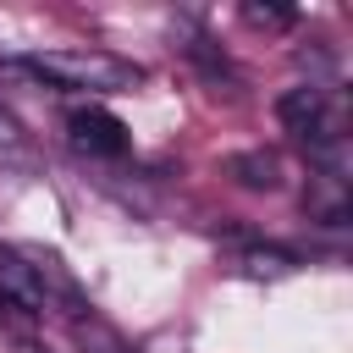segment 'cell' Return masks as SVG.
Segmentation results:
<instances>
[{
  "mask_svg": "<svg viewBox=\"0 0 353 353\" xmlns=\"http://www.w3.org/2000/svg\"><path fill=\"white\" fill-rule=\"evenodd\" d=\"M276 116L292 138H303L320 160V171H342V154H347V110L331 88L320 83H298L276 99Z\"/></svg>",
  "mask_w": 353,
  "mask_h": 353,
  "instance_id": "1",
  "label": "cell"
},
{
  "mask_svg": "<svg viewBox=\"0 0 353 353\" xmlns=\"http://www.w3.org/2000/svg\"><path fill=\"white\" fill-rule=\"evenodd\" d=\"M22 72L55 88H77V94H132L143 83V66L110 50H39L22 61Z\"/></svg>",
  "mask_w": 353,
  "mask_h": 353,
  "instance_id": "2",
  "label": "cell"
},
{
  "mask_svg": "<svg viewBox=\"0 0 353 353\" xmlns=\"http://www.w3.org/2000/svg\"><path fill=\"white\" fill-rule=\"evenodd\" d=\"M0 309H17V314H44L55 309L50 287H44V270L33 265L28 248H6L0 243Z\"/></svg>",
  "mask_w": 353,
  "mask_h": 353,
  "instance_id": "3",
  "label": "cell"
},
{
  "mask_svg": "<svg viewBox=\"0 0 353 353\" xmlns=\"http://www.w3.org/2000/svg\"><path fill=\"white\" fill-rule=\"evenodd\" d=\"M66 138H72V149H83V154H94V160L127 154V121L110 116L105 105H77V110L66 116Z\"/></svg>",
  "mask_w": 353,
  "mask_h": 353,
  "instance_id": "4",
  "label": "cell"
},
{
  "mask_svg": "<svg viewBox=\"0 0 353 353\" xmlns=\"http://www.w3.org/2000/svg\"><path fill=\"white\" fill-rule=\"evenodd\" d=\"M243 188H254V193H276L281 188V154L276 149H248V154H232V165H226Z\"/></svg>",
  "mask_w": 353,
  "mask_h": 353,
  "instance_id": "5",
  "label": "cell"
},
{
  "mask_svg": "<svg viewBox=\"0 0 353 353\" xmlns=\"http://www.w3.org/2000/svg\"><path fill=\"white\" fill-rule=\"evenodd\" d=\"M72 336H77L83 353H132V342H127L110 320H99L94 309H77V314H72Z\"/></svg>",
  "mask_w": 353,
  "mask_h": 353,
  "instance_id": "6",
  "label": "cell"
},
{
  "mask_svg": "<svg viewBox=\"0 0 353 353\" xmlns=\"http://www.w3.org/2000/svg\"><path fill=\"white\" fill-rule=\"evenodd\" d=\"M33 160V138L22 132V121L11 110H0V171H17Z\"/></svg>",
  "mask_w": 353,
  "mask_h": 353,
  "instance_id": "7",
  "label": "cell"
},
{
  "mask_svg": "<svg viewBox=\"0 0 353 353\" xmlns=\"http://www.w3.org/2000/svg\"><path fill=\"white\" fill-rule=\"evenodd\" d=\"M243 265H248V276H287L292 270V254H281V248H248Z\"/></svg>",
  "mask_w": 353,
  "mask_h": 353,
  "instance_id": "8",
  "label": "cell"
},
{
  "mask_svg": "<svg viewBox=\"0 0 353 353\" xmlns=\"http://www.w3.org/2000/svg\"><path fill=\"white\" fill-rule=\"evenodd\" d=\"M243 17H248L254 28H287V22H292V11H270V6H248Z\"/></svg>",
  "mask_w": 353,
  "mask_h": 353,
  "instance_id": "9",
  "label": "cell"
},
{
  "mask_svg": "<svg viewBox=\"0 0 353 353\" xmlns=\"http://www.w3.org/2000/svg\"><path fill=\"white\" fill-rule=\"evenodd\" d=\"M22 353H39V347H22Z\"/></svg>",
  "mask_w": 353,
  "mask_h": 353,
  "instance_id": "10",
  "label": "cell"
}]
</instances>
